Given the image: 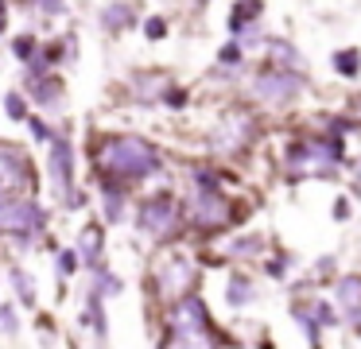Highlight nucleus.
I'll return each mask as SVG.
<instances>
[{"label":"nucleus","mask_w":361,"mask_h":349,"mask_svg":"<svg viewBox=\"0 0 361 349\" xmlns=\"http://www.w3.org/2000/svg\"><path fill=\"white\" fill-rule=\"evenodd\" d=\"M27 128H32V136L39 140V144H51V140H55V128H51L43 116H32V113H27Z\"/></svg>","instance_id":"nucleus-20"},{"label":"nucleus","mask_w":361,"mask_h":349,"mask_svg":"<svg viewBox=\"0 0 361 349\" xmlns=\"http://www.w3.org/2000/svg\"><path fill=\"white\" fill-rule=\"evenodd\" d=\"M35 51H39V43H35V35H16V39H12V54H16L20 62H27Z\"/></svg>","instance_id":"nucleus-18"},{"label":"nucleus","mask_w":361,"mask_h":349,"mask_svg":"<svg viewBox=\"0 0 361 349\" xmlns=\"http://www.w3.org/2000/svg\"><path fill=\"white\" fill-rule=\"evenodd\" d=\"M94 163L102 178H117V183H140V178L159 171V152L140 136H109L97 144Z\"/></svg>","instance_id":"nucleus-1"},{"label":"nucleus","mask_w":361,"mask_h":349,"mask_svg":"<svg viewBox=\"0 0 361 349\" xmlns=\"http://www.w3.org/2000/svg\"><path fill=\"white\" fill-rule=\"evenodd\" d=\"M0 229L39 237V233L47 229V214L27 198H0Z\"/></svg>","instance_id":"nucleus-3"},{"label":"nucleus","mask_w":361,"mask_h":349,"mask_svg":"<svg viewBox=\"0 0 361 349\" xmlns=\"http://www.w3.org/2000/svg\"><path fill=\"white\" fill-rule=\"evenodd\" d=\"M4 12H8V0H0V20H4Z\"/></svg>","instance_id":"nucleus-24"},{"label":"nucleus","mask_w":361,"mask_h":349,"mask_svg":"<svg viewBox=\"0 0 361 349\" xmlns=\"http://www.w3.org/2000/svg\"><path fill=\"white\" fill-rule=\"evenodd\" d=\"M152 279H156V291L164 302H175L183 291L190 287V279H195V268H190L187 256H164V260H156V268H152Z\"/></svg>","instance_id":"nucleus-4"},{"label":"nucleus","mask_w":361,"mask_h":349,"mask_svg":"<svg viewBox=\"0 0 361 349\" xmlns=\"http://www.w3.org/2000/svg\"><path fill=\"white\" fill-rule=\"evenodd\" d=\"M175 214H179L175 202L167 198V194H156V198L140 202V209H136V229L152 240H164V237H171V229H175Z\"/></svg>","instance_id":"nucleus-5"},{"label":"nucleus","mask_w":361,"mask_h":349,"mask_svg":"<svg viewBox=\"0 0 361 349\" xmlns=\"http://www.w3.org/2000/svg\"><path fill=\"white\" fill-rule=\"evenodd\" d=\"M78 268H82L78 248H63V252H59V276H74Z\"/></svg>","instance_id":"nucleus-19"},{"label":"nucleus","mask_w":361,"mask_h":349,"mask_svg":"<svg viewBox=\"0 0 361 349\" xmlns=\"http://www.w3.org/2000/svg\"><path fill=\"white\" fill-rule=\"evenodd\" d=\"M12 287H16L20 302H27V307L35 302V283H32V276H27L24 268H12Z\"/></svg>","instance_id":"nucleus-15"},{"label":"nucleus","mask_w":361,"mask_h":349,"mask_svg":"<svg viewBox=\"0 0 361 349\" xmlns=\"http://www.w3.org/2000/svg\"><path fill=\"white\" fill-rule=\"evenodd\" d=\"M47 178H51V190L59 198L74 190V147L66 136H55L51 140V152H47Z\"/></svg>","instance_id":"nucleus-6"},{"label":"nucleus","mask_w":361,"mask_h":349,"mask_svg":"<svg viewBox=\"0 0 361 349\" xmlns=\"http://www.w3.org/2000/svg\"><path fill=\"white\" fill-rule=\"evenodd\" d=\"M20 330V318H16V310H12V302H4L0 307V338H8V333H16Z\"/></svg>","instance_id":"nucleus-21"},{"label":"nucleus","mask_w":361,"mask_h":349,"mask_svg":"<svg viewBox=\"0 0 361 349\" xmlns=\"http://www.w3.org/2000/svg\"><path fill=\"white\" fill-rule=\"evenodd\" d=\"M27 93H32L35 101H39L43 109H59V101H63V82L51 74H27Z\"/></svg>","instance_id":"nucleus-9"},{"label":"nucleus","mask_w":361,"mask_h":349,"mask_svg":"<svg viewBox=\"0 0 361 349\" xmlns=\"http://www.w3.org/2000/svg\"><path fill=\"white\" fill-rule=\"evenodd\" d=\"M78 256L94 268V264H102V225H86V229L78 233Z\"/></svg>","instance_id":"nucleus-12"},{"label":"nucleus","mask_w":361,"mask_h":349,"mask_svg":"<svg viewBox=\"0 0 361 349\" xmlns=\"http://www.w3.org/2000/svg\"><path fill=\"white\" fill-rule=\"evenodd\" d=\"M226 217H229L226 202H221L218 194L210 190V186H202V190L190 198V221L202 225V229H214V225H221Z\"/></svg>","instance_id":"nucleus-7"},{"label":"nucleus","mask_w":361,"mask_h":349,"mask_svg":"<svg viewBox=\"0 0 361 349\" xmlns=\"http://www.w3.org/2000/svg\"><path fill=\"white\" fill-rule=\"evenodd\" d=\"M94 291L97 295H121V279L113 271H105L102 264H94Z\"/></svg>","instance_id":"nucleus-14"},{"label":"nucleus","mask_w":361,"mask_h":349,"mask_svg":"<svg viewBox=\"0 0 361 349\" xmlns=\"http://www.w3.org/2000/svg\"><path fill=\"white\" fill-rule=\"evenodd\" d=\"M0 35H4V20H0Z\"/></svg>","instance_id":"nucleus-25"},{"label":"nucleus","mask_w":361,"mask_h":349,"mask_svg":"<svg viewBox=\"0 0 361 349\" xmlns=\"http://www.w3.org/2000/svg\"><path fill=\"white\" fill-rule=\"evenodd\" d=\"M4 109H8V121H27V97L20 90L4 93Z\"/></svg>","instance_id":"nucleus-16"},{"label":"nucleus","mask_w":361,"mask_h":349,"mask_svg":"<svg viewBox=\"0 0 361 349\" xmlns=\"http://www.w3.org/2000/svg\"><path fill=\"white\" fill-rule=\"evenodd\" d=\"M0 167H4L8 183H16V186H27L35 178V167L27 163V155L20 147H0Z\"/></svg>","instance_id":"nucleus-10"},{"label":"nucleus","mask_w":361,"mask_h":349,"mask_svg":"<svg viewBox=\"0 0 361 349\" xmlns=\"http://www.w3.org/2000/svg\"><path fill=\"white\" fill-rule=\"evenodd\" d=\"M125 206H128V194H125V183L117 178H102V214L109 225L125 221Z\"/></svg>","instance_id":"nucleus-8"},{"label":"nucleus","mask_w":361,"mask_h":349,"mask_svg":"<svg viewBox=\"0 0 361 349\" xmlns=\"http://www.w3.org/2000/svg\"><path fill=\"white\" fill-rule=\"evenodd\" d=\"M82 322L94 326L97 338H105V330H109V318H105V310H102V295H97V291H90L86 310H82Z\"/></svg>","instance_id":"nucleus-13"},{"label":"nucleus","mask_w":361,"mask_h":349,"mask_svg":"<svg viewBox=\"0 0 361 349\" xmlns=\"http://www.w3.org/2000/svg\"><path fill=\"white\" fill-rule=\"evenodd\" d=\"M144 35H148V39H164V35H167V20H164V16H148V23H144Z\"/></svg>","instance_id":"nucleus-22"},{"label":"nucleus","mask_w":361,"mask_h":349,"mask_svg":"<svg viewBox=\"0 0 361 349\" xmlns=\"http://www.w3.org/2000/svg\"><path fill=\"white\" fill-rule=\"evenodd\" d=\"M136 23V8L128 0H113V4L102 8V27L105 31H125Z\"/></svg>","instance_id":"nucleus-11"},{"label":"nucleus","mask_w":361,"mask_h":349,"mask_svg":"<svg viewBox=\"0 0 361 349\" xmlns=\"http://www.w3.org/2000/svg\"><path fill=\"white\" fill-rule=\"evenodd\" d=\"M27 8H32L35 16H43V20H51V16H63L66 0H27Z\"/></svg>","instance_id":"nucleus-17"},{"label":"nucleus","mask_w":361,"mask_h":349,"mask_svg":"<svg viewBox=\"0 0 361 349\" xmlns=\"http://www.w3.org/2000/svg\"><path fill=\"white\" fill-rule=\"evenodd\" d=\"M229 302H233V307L249 302V283H245V279H233V283H229Z\"/></svg>","instance_id":"nucleus-23"},{"label":"nucleus","mask_w":361,"mask_h":349,"mask_svg":"<svg viewBox=\"0 0 361 349\" xmlns=\"http://www.w3.org/2000/svg\"><path fill=\"white\" fill-rule=\"evenodd\" d=\"M171 338L167 341H183V345H190V341H206V310H202V299H195V295H179V299L171 302Z\"/></svg>","instance_id":"nucleus-2"}]
</instances>
